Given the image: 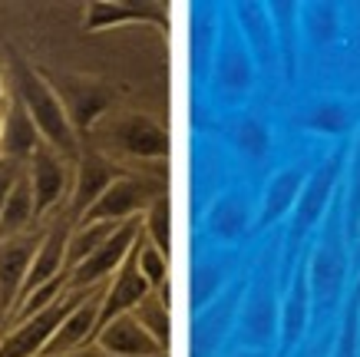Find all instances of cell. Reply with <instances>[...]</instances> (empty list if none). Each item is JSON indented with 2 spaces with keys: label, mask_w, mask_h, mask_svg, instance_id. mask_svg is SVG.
<instances>
[{
  "label": "cell",
  "mask_w": 360,
  "mask_h": 357,
  "mask_svg": "<svg viewBox=\"0 0 360 357\" xmlns=\"http://www.w3.org/2000/svg\"><path fill=\"white\" fill-rule=\"evenodd\" d=\"M13 80H17V93H20V106L27 109V116H30L33 130L40 132V139L46 146H53L63 159H79V136L73 130V123L66 116L63 103L60 96L53 93V87L44 80L40 70H33L30 63H23L17 60L13 63Z\"/></svg>",
  "instance_id": "obj_1"
},
{
  "label": "cell",
  "mask_w": 360,
  "mask_h": 357,
  "mask_svg": "<svg viewBox=\"0 0 360 357\" xmlns=\"http://www.w3.org/2000/svg\"><path fill=\"white\" fill-rule=\"evenodd\" d=\"M110 156H129L136 163H165L169 159V130L149 113H116L99 119L86 132Z\"/></svg>",
  "instance_id": "obj_2"
},
{
  "label": "cell",
  "mask_w": 360,
  "mask_h": 357,
  "mask_svg": "<svg viewBox=\"0 0 360 357\" xmlns=\"http://www.w3.org/2000/svg\"><path fill=\"white\" fill-rule=\"evenodd\" d=\"M307 278H311V301L328 311L334 308L347 282V228L338 206L328 208L317 245L307 251Z\"/></svg>",
  "instance_id": "obj_3"
},
{
  "label": "cell",
  "mask_w": 360,
  "mask_h": 357,
  "mask_svg": "<svg viewBox=\"0 0 360 357\" xmlns=\"http://www.w3.org/2000/svg\"><path fill=\"white\" fill-rule=\"evenodd\" d=\"M340 169H344V156L334 152V156H328V159L304 179V189H301L297 206H295V212H291V235H288L284 261H295L301 245H304V238L311 235V228H314L317 222H324V215H328V208H330V199L338 192Z\"/></svg>",
  "instance_id": "obj_4"
},
{
  "label": "cell",
  "mask_w": 360,
  "mask_h": 357,
  "mask_svg": "<svg viewBox=\"0 0 360 357\" xmlns=\"http://www.w3.org/2000/svg\"><path fill=\"white\" fill-rule=\"evenodd\" d=\"M162 192H165V185H155L153 175L120 173L116 175V182L99 195L96 206L89 208L79 222H110V225H122V222H129V218L146 215L149 206H153Z\"/></svg>",
  "instance_id": "obj_5"
},
{
  "label": "cell",
  "mask_w": 360,
  "mask_h": 357,
  "mask_svg": "<svg viewBox=\"0 0 360 357\" xmlns=\"http://www.w3.org/2000/svg\"><path fill=\"white\" fill-rule=\"evenodd\" d=\"M139 235H142V218L122 222L83 265H77V268L66 275V288H73V292H93V288H99V282H106V278H112L120 271L126 255L136 249Z\"/></svg>",
  "instance_id": "obj_6"
},
{
  "label": "cell",
  "mask_w": 360,
  "mask_h": 357,
  "mask_svg": "<svg viewBox=\"0 0 360 357\" xmlns=\"http://www.w3.org/2000/svg\"><path fill=\"white\" fill-rule=\"evenodd\" d=\"M46 228H30L23 235L0 242V321L11 318L17 301H20L23 282L30 275V265L37 258V249L44 242Z\"/></svg>",
  "instance_id": "obj_7"
},
{
  "label": "cell",
  "mask_w": 360,
  "mask_h": 357,
  "mask_svg": "<svg viewBox=\"0 0 360 357\" xmlns=\"http://www.w3.org/2000/svg\"><path fill=\"white\" fill-rule=\"evenodd\" d=\"M44 80L53 87L56 96H60V103H63L77 136L93 130L99 119H103L106 106H110L106 89L99 87V83H93V80H83V76H53V73H44Z\"/></svg>",
  "instance_id": "obj_8"
},
{
  "label": "cell",
  "mask_w": 360,
  "mask_h": 357,
  "mask_svg": "<svg viewBox=\"0 0 360 357\" xmlns=\"http://www.w3.org/2000/svg\"><path fill=\"white\" fill-rule=\"evenodd\" d=\"M27 179H30L33 189V206H37V222L46 218L60 206L66 185H70V165L53 146L40 142L33 156L27 159Z\"/></svg>",
  "instance_id": "obj_9"
},
{
  "label": "cell",
  "mask_w": 360,
  "mask_h": 357,
  "mask_svg": "<svg viewBox=\"0 0 360 357\" xmlns=\"http://www.w3.org/2000/svg\"><path fill=\"white\" fill-rule=\"evenodd\" d=\"M103 284L93 288V292H83L77 304H73V311L63 318V325L53 331V337L46 341L44 354L40 357H63V354H73L79 347H86L99 331V311H103Z\"/></svg>",
  "instance_id": "obj_10"
},
{
  "label": "cell",
  "mask_w": 360,
  "mask_h": 357,
  "mask_svg": "<svg viewBox=\"0 0 360 357\" xmlns=\"http://www.w3.org/2000/svg\"><path fill=\"white\" fill-rule=\"evenodd\" d=\"M311 321V278H307V251L297 255L295 278L284 292V301L278 304V357H288L304 334Z\"/></svg>",
  "instance_id": "obj_11"
},
{
  "label": "cell",
  "mask_w": 360,
  "mask_h": 357,
  "mask_svg": "<svg viewBox=\"0 0 360 357\" xmlns=\"http://www.w3.org/2000/svg\"><path fill=\"white\" fill-rule=\"evenodd\" d=\"M116 175H120V169L112 165L110 156H103V152H96V149L79 152L77 179H73V195H70V206H66V215L73 218V225L86 215L89 208L96 206V199L116 182Z\"/></svg>",
  "instance_id": "obj_12"
},
{
  "label": "cell",
  "mask_w": 360,
  "mask_h": 357,
  "mask_svg": "<svg viewBox=\"0 0 360 357\" xmlns=\"http://www.w3.org/2000/svg\"><path fill=\"white\" fill-rule=\"evenodd\" d=\"M149 294H153V288H149V282L142 278L139 271V242H136V249L126 255L120 271L110 278V288H106V298H103V311H99V327L110 325L112 318H120V314H132Z\"/></svg>",
  "instance_id": "obj_13"
},
{
  "label": "cell",
  "mask_w": 360,
  "mask_h": 357,
  "mask_svg": "<svg viewBox=\"0 0 360 357\" xmlns=\"http://www.w3.org/2000/svg\"><path fill=\"white\" fill-rule=\"evenodd\" d=\"M96 347H103L112 357H169V351L155 344L149 331L136 321V314H120L110 325H103L96 331Z\"/></svg>",
  "instance_id": "obj_14"
},
{
  "label": "cell",
  "mask_w": 360,
  "mask_h": 357,
  "mask_svg": "<svg viewBox=\"0 0 360 357\" xmlns=\"http://www.w3.org/2000/svg\"><path fill=\"white\" fill-rule=\"evenodd\" d=\"M304 179L307 173L301 169V165H291V169H281V173L271 179V185H268V192H264V206H262V228H271L278 225L281 218H288L291 212H295L297 206V195H301V189H304Z\"/></svg>",
  "instance_id": "obj_15"
},
{
  "label": "cell",
  "mask_w": 360,
  "mask_h": 357,
  "mask_svg": "<svg viewBox=\"0 0 360 357\" xmlns=\"http://www.w3.org/2000/svg\"><path fill=\"white\" fill-rule=\"evenodd\" d=\"M33 225H37V206H33V189L27 179V165H23V173L17 175V182L4 202V212H0V242H11V238L30 232Z\"/></svg>",
  "instance_id": "obj_16"
},
{
  "label": "cell",
  "mask_w": 360,
  "mask_h": 357,
  "mask_svg": "<svg viewBox=\"0 0 360 357\" xmlns=\"http://www.w3.org/2000/svg\"><path fill=\"white\" fill-rule=\"evenodd\" d=\"M235 17H238V27L248 40V54L262 56V63H268L274 54H278V44H274V27H271V13H268V4H235Z\"/></svg>",
  "instance_id": "obj_17"
},
{
  "label": "cell",
  "mask_w": 360,
  "mask_h": 357,
  "mask_svg": "<svg viewBox=\"0 0 360 357\" xmlns=\"http://www.w3.org/2000/svg\"><path fill=\"white\" fill-rule=\"evenodd\" d=\"M40 142L44 139H40V132L33 130L27 109L17 103L11 116L4 119V130H0V156H4V163L27 165V159L33 156V149H37Z\"/></svg>",
  "instance_id": "obj_18"
},
{
  "label": "cell",
  "mask_w": 360,
  "mask_h": 357,
  "mask_svg": "<svg viewBox=\"0 0 360 357\" xmlns=\"http://www.w3.org/2000/svg\"><path fill=\"white\" fill-rule=\"evenodd\" d=\"M251 225V208L241 192H225L208 212V228L219 242H238Z\"/></svg>",
  "instance_id": "obj_19"
},
{
  "label": "cell",
  "mask_w": 360,
  "mask_h": 357,
  "mask_svg": "<svg viewBox=\"0 0 360 357\" xmlns=\"http://www.w3.org/2000/svg\"><path fill=\"white\" fill-rule=\"evenodd\" d=\"M155 13V7L149 4H122V0H93L83 11V30L96 33V30H110V27H120L126 20H142Z\"/></svg>",
  "instance_id": "obj_20"
},
{
  "label": "cell",
  "mask_w": 360,
  "mask_h": 357,
  "mask_svg": "<svg viewBox=\"0 0 360 357\" xmlns=\"http://www.w3.org/2000/svg\"><path fill=\"white\" fill-rule=\"evenodd\" d=\"M301 126L311 132H321V136H344V132L354 126V109L344 103V99H321L304 113Z\"/></svg>",
  "instance_id": "obj_21"
},
{
  "label": "cell",
  "mask_w": 360,
  "mask_h": 357,
  "mask_svg": "<svg viewBox=\"0 0 360 357\" xmlns=\"http://www.w3.org/2000/svg\"><path fill=\"white\" fill-rule=\"evenodd\" d=\"M116 228L120 225H110V222H79V225L70 228V242H66V275L77 268V265H83Z\"/></svg>",
  "instance_id": "obj_22"
},
{
  "label": "cell",
  "mask_w": 360,
  "mask_h": 357,
  "mask_svg": "<svg viewBox=\"0 0 360 357\" xmlns=\"http://www.w3.org/2000/svg\"><path fill=\"white\" fill-rule=\"evenodd\" d=\"M142 235L149 238V245H155L165 258L172 255V206H169V195L165 192L142 215Z\"/></svg>",
  "instance_id": "obj_23"
},
{
  "label": "cell",
  "mask_w": 360,
  "mask_h": 357,
  "mask_svg": "<svg viewBox=\"0 0 360 357\" xmlns=\"http://www.w3.org/2000/svg\"><path fill=\"white\" fill-rule=\"evenodd\" d=\"M132 314H136V321L149 331V337H153L155 344L162 347V351H169V341H172V314H169V304H162L159 294L153 292Z\"/></svg>",
  "instance_id": "obj_24"
},
{
  "label": "cell",
  "mask_w": 360,
  "mask_h": 357,
  "mask_svg": "<svg viewBox=\"0 0 360 357\" xmlns=\"http://www.w3.org/2000/svg\"><path fill=\"white\" fill-rule=\"evenodd\" d=\"M330 357H360V282L344 304V318H340V331Z\"/></svg>",
  "instance_id": "obj_25"
},
{
  "label": "cell",
  "mask_w": 360,
  "mask_h": 357,
  "mask_svg": "<svg viewBox=\"0 0 360 357\" xmlns=\"http://www.w3.org/2000/svg\"><path fill=\"white\" fill-rule=\"evenodd\" d=\"M245 334L248 341H268L278 334V308H274L271 294L255 292L248 301V314H245Z\"/></svg>",
  "instance_id": "obj_26"
},
{
  "label": "cell",
  "mask_w": 360,
  "mask_h": 357,
  "mask_svg": "<svg viewBox=\"0 0 360 357\" xmlns=\"http://www.w3.org/2000/svg\"><path fill=\"white\" fill-rule=\"evenodd\" d=\"M219 80L229 89H248L251 87V54L245 44H229L219 60Z\"/></svg>",
  "instance_id": "obj_27"
},
{
  "label": "cell",
  "mask_w": 360,
  "mask_h": 357,
  "mask_svg": "<svg viewBox=\"0 0 360 357\" xmlns=\"http://www.w3.org/2000/svg\"><path fill=\"white\" fill-rule=\"evenodd\" d=\"M225 321H229V301L208 304V314L198 311L195 327H192V337H195V341H192V344H195V357H202L205 351H212V347L219 344Z\"/></svg>",
  "instance_id": "obj_28"
},
{
  "label": "cell",
  "mask_w": 360,
  "mask_h": 357,
  "mask_svg": "<svg viewBox=\"0 0 360 357\" xmlns=\"http://www.w3.org/2000/svg\"><path fill=\"white\" fill-rule=\"evenodd\" d=\"M304 20L301 27L307 30V37L314 44H330L340 30V20H338V7L334 4H304Z\"/></svg>",
  "instance_id": "obj_29"
},
{
  "label": "cell",
  "mask_w": 360,
  "mask_h": 357,
  "mask_svg": "<svg viewBox=\"0 0 360 357\" xmlns=\"http://www.w3.org/2000/svg\"><path fill=\"white\" fill-rule=\"evenodd\" d=\"M344 228H347V242L354 245L360 232V132L350 152L347 165V202H344Z\"/></svg>",
  "instance_id": "obj_30"
},
{
  "label": "cell",
  "mask_w": 360,
  "mask_h": 357,
  "mask_svg": "<svg viewBox=\"0 0 360 357\" xmlns=\"http://www.w3.org/2000/svg\"><path fill=\"white\" fill-rule=\"evenodd\" d=\"M231 139H235V146H238L248 159H264L268 149H271V132H268V126H264L262 119H245V123H238V130L231 132Z\"/></svg>",
  "instance_id": "obj_31"
},
{
  "label": "cell",
  "mask_w": 360,
  "mask_h": 357,
  "mask_svg": "<svg viewBox=\"0 0 360 357\" xmlns=\"http://www.w3.org/2000/svg\"><path fill=\"white\" fill-rule=\"evenodd\" d=\"M139 271L153 292H159L162 284H169V258H165L155 245H149L146 235L139 238Z\"/></svg>",
  "instance_id": "obj_32"
},
{
  "label": "cell",
  "mask_w": 360,
  "mask_h": 357,
  "mask_svg": "<svg viewBox=\"0 0 360 357\" xmlns=\"http://www.w3.org/2000/svg\"><path fill=\"white\" fill-rule=\"evenodd\" d=\"M219 284H221L219 271L208 268V265H198V268L192 271V304H195V308L212 304V298L219 294Z\"/></svg>",
  "instance_id": "obj_33"
},
{
  "label": "cell",
  "mask_w": 360,
  "mask_h": 357,
  "mask_svg": "<svg viewBox=\"0 0 360 357\" xmlns=\"http://www.w3.org/2000/svg\"><path fill=\"white\" fill-rule=\"evenodd\" d=\"M20 173H23V165H17V163L0 165V212H4V202H7V195H11V189H13V182H17Z\"/></svg>",
  "instance_id": "obj_34"
},
{
  "label": "cell",
  "mask_w": 360,
  "mask_h": 357,
  "mask_svg": "<svg viewBox=\"0 0 360 357\" xmlns=\"http://www.w3.org/2000/svg\"><path fill=\"white\" fill-rule=\"evenodd\" d=\"M238 357H264L262 351H245V354H238Z\"/></svg>",
  "instance_id": "obj_35"
},
{
  "label": "cell",
  "mask_w": 360,
  "mask_h": 357,
  "mask_svg": "<svg viewBox=\"0 0 360 357\" xmlns=\"http://www.w3.org/2000/svg\"><path fill=\"white\" fill-rule=\"evenodd\" d=\"M354 251H357V261H360V232H357V242H354Z\"/></svg>",
  "instance_id": "obj_36"
}]
</instances>
